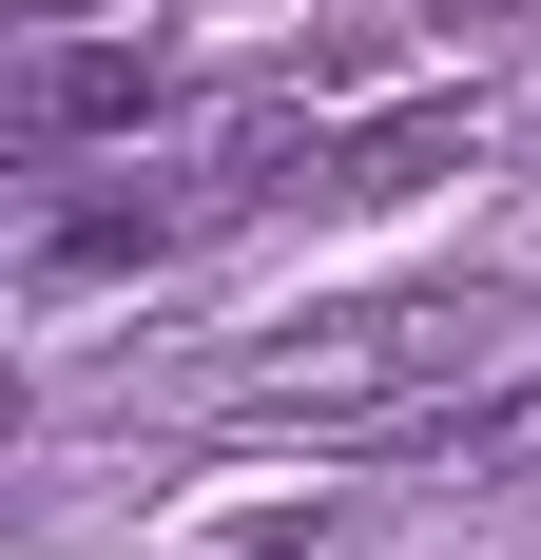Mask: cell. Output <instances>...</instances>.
Returning <instances> with one entry per match:
<instances>
[{
	"mask_svg": "<svg viewBox=\"0 0 541 560\" xmlns=\"http://www.w3.org/2000/svg\"><path fill=\"white\" fill-rule=\"evenodd\" d=\"M484 368V310H445V290H406V310H329L310 348H252V425H368V406H426Z\"/></svg>",
	"mask_w": 541,
	"mask_h": 560,
	"instance_id": "6da1fadb",
	"label": "cell"
},
{
	"mask_svg": "<svg viewBox=\"0 0 541 560\" xmlns=\"http://www.w3.org/2000/svg\"><path fill=\"white\" fill-rule=\"evenodd\" d=\"M156 39H39V78H20V136H156Z\"/></svg>",
	"mask_w": 541,
	"mask_h": 560,
	"instance_id": "7a4b0ae2",
	"label": "cell"
},
{
	"mask_svg": "<svg viewBox=\"0 0 541 560\" xmlns=\"http://www.w3.org/2000/svg\"><path fill=\"white\" fill-rule=\"evenodd\" d=\"M194 213H214V194H78V213L39 232V271H58V290H78V271H156Z\"/></svg>",
	"mask_w": 541,
	"mask_h": 560,
	"instance_id": "3957f363",
	"label": "cell"
},
{
	"mask_svg": "<svg viewBox=\"0 0 541 560\" xmlns=\"http://www.w3.org/2000/svg\"><path fill=\"white\" fill-rule=\"evenodd\" d=\"M464 136H484L464 97H406V116H368V136H329V194H426V174H464Z\"/></svg>",
	"mask_w": 541,
	"mask_h": 560,
	"instance_id": "277c9868",
	"label": "cell"
},
{
	"mask_svg": "<svg viewBox=\"0 0 541 560\" xmlns=\"http://www.w3.org/2000/svg\"><path fill=\"white\" fill-rule=\"evenodd\" d=\"M426 445L464 464V483H503V464H541V387H484V406H426Z\"/></svg>",
	"mask_w": 541,
	"mask_h": 560,
	"instance_id": "5b68a950",
	"label": "cell"
}]
</instances>
